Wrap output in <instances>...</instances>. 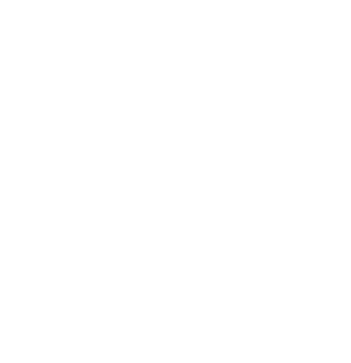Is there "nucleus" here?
I'll return each mask as SVG.
<instances>
[]
</instances>
